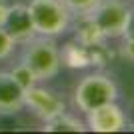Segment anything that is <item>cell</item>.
Segmentation results:
<instances>
[{
  "mask_svg": "<svg viewBox=\"0 0 134 134\" xmlns=\"http://www.w3.org/2000/svg\"><path fill=\"white\" fill-rule=\"evenodd\" d=\"M118 96H120V90L116 80L102 70L84 74L72 90V102L80 114H86L106 102L118 100Z\"/></svg>",
  "mask_w": 134,
  "mask_h": 134,
  "instance_id": "6da1fadb",
  "label": "cell"
},
{
  "mask_svg": "<svg viewBox=\"0 0 134 134\" xmlns=\"http://www.w3.org/2000/svg\"><path fill=\"white\" fill-rule=\"evenodd\" d=\"M20 60L36 74L38 82H50L62 70L60 46L56 44V38H50V36L36 34L32 40H28L22 48Z\"/></svg>",
  "mask_w": 134,
  "mask_h": 134,
  "instance_id": "7a4b0ae2",
  "label": "cell"
},
{
  "mask_svg": "<svg viewBox=\"0 0 134 134\" xmlns=\"http://www.w3.org/2000/svg\"><path fill=\"white\" fill-rule=\"evenodd\" d=\"M88 18L106 40H120L128 32L134 18V6L128 0H100L88 12Z\"/></svg>",
  "mask_w": 134,
  "mask_h": 134,
  "instance_id": "3957f363",
  "label": "cell"
},
{
  "mask_svg": "<svg viewBox=\"0 0 134 134\" xmlns=\"http://www.w3.org/2000/svg\"><path fill=\"white\" fill-rule=\"evenodd\" d=\"M26 6L38 36L58 38L72 26L74 16L62 0H28Z\"/></svg>",
  "mask_w": 134,
  "mask_h": 134,
  "instance_id": "277c9868",
  "label": "cell"
},
{
  "mask_svg": "<svg viewBox=\"0 0 134 134\" xmlns=\"http://www.w3.org/2000/svg\"><path fill=\"white\" fill-rule=\"evenodd\" d=\"M24 108H28L38 120L46 122L66 112V100L56 90L42 86V82H36L34 86L24 90Z\"/></svg>",
  "mask_w": 134,
  "mask_h": 134,
  "instance_id": "5b68a950",
  "label": "cell"
},
{
  "mask_svg": "<svg viewBox=\"0 0 134 134\" xmlns=\"http://www.w3.org/2000/svg\"><path fill=\"white\" fill-rule=\"evenodd\" d=\"M84 116H86L84 120L86 130H92V132H122L128 128V116L118 104V100L106 102L94 110L86 112Z\"/></svg>",
  "mask_w": 134,
  "mask_h": 134,
  "instance_id": "8992f818",
  "label": "cell"
},
{
  "mask_svg": "<svg viewBox=\"0 0 134 134\" xmlns=\"http://www.w3.org/2000/svg\"><path fill=\"white\" fill-rule=\"evenodd\" d=\"M4 30L12 36L16 46H24L28 40H32L36 36L26 2L10 4V10H8V16H6V22H4Z\"/></svg>",
  "mask_w": 134,
  "mask_h": 134,
  "instance_id": "52a82bcc",
  "label": "cell"
},
{
  "mask_svg": "<svg viewBox=\"0 0 134 134\" xmlns=\"http://www.w3.org/2000/svg\"><path fill=\"white\" fill-rule=\"evenodd\" d=\"M24 108V88L10 70H0V114H18Z\"/></svg>",
  "mask_w": 134,
  "mask_h": 134,
  "instance_id": "ba28073f",
  "label": "cell"
},
{
  "mask_svg": "<svg viewBox=\"0 0 134 134\" xmlns=\"http://www.w3.org/2000/svg\"><path fill=\"white\" fill-rule=\"evenodd\" d=\"M72 26H74V40H76L78 44L86 46V48L108 42V40L100 34V30L94 26V22L88 18V14H84V16H74Z\"/></svg>",
  "mask_w": 134,
  "mask_h": 134,
  "instance_id": "9c48e42d",
  "label": "cell"
},
{
  "mask_svg": "<svg viewBox=\"0 0 134 134\" xmlns=\"http://www.w3.org/2000/svg\"><path fill=\"white\" fill-rule=\"evenodd\" d=\"M60 60H62V66L70 68V70H84V68H90L88 48L82 46V44H78L76 40L66 42L64 46H60Z\"/></svg>",
  "mask_w": 134,
  "mask_h": 134,
  "instance_id": "30bf717a",
  "label": "cell"
},
{
  "mask_svg": "<svg viewBox=\"0 0 134 134\" xmlns=\"http://www.w3.org/2000/svg\"><path fill=\"white\" fill-rule=\"evenodd\" d=\"M42 124H44L42 130H46V132H84L86 130V124L78 116H72L68 112H62Z\"/></svg>",
  "mask_w": 134,
  "mask_h": 134,
  "instance_id": "8fae6325",
  "label": "cell"
},
{
  "mask_svg": "<svg viewBox=\"0 0 134 134\" xmlns=\"http://www.w3.org/2000/svg\"><path fill=\"white\" fill-rule=\"evenodd\" d=\"M10 74L14 76V80H16V82L20 84V86H22L24 90H26V88H30V86H34V84L38 82L36 74H34V72H32V70H30V68L26 66V64H24L22 60H20V62L16 64V66H14V68L10 70Z\"/></svg>",
  "mask_w": 134,
  "mask_h": 134,
  "instance_id": "7c38bea8",
  "label": "cell"
},
{
  "mask_svg": "<svg viewBox=\"0 0 134 134\" xmlns=\"http://www.w3.org/2000/svg\"><path fill=\"white\" fill-rule=\"evenodd\" d=\"M62 2H64V6L70 10L72 16H84V14H88L100 0H62Z\"/></svg>",
  "mask_w": 134,
  "mask_h": 134,
  "instance_id": "4fadbf2b",
  "label": "cell"
},
{
  "mask_svg": "<svg viewBox=\"0 0 134 134\" xmlns=\"http://www.w3.org/2000/svg\"><path fill=\"white\" fill-rule=\"evenodd\" d=\"M14 48H16V42L4 30V26H0V60H8L14 54Z\"/></svg>",
  "mask_w": 134,
  "mask_h": 134,
  "instance_id": "5bb4252c",
  "label": "cell"
},
{
  "mask_svg": "<svg viewBox=\"0 0 134 134\" xmlns=\"http://www.w3.org/2000/svg\"><path fill=\"white\" fill-rule=\"evenodd\" d=\"M120 40L122 42L118 46V54L122 56L126 62L134 64V34H124Z\"/></svg>",
  "mask_w": 134,
  "mask_h": 134,
  "instance_id": "9a60e30c",
  "label": "cell"
},
{
  "mask_svg": "<svg viewBox=\"0 0 134 134\" xmlns=\"http://www.w3.org/2000/svg\"><path fill=\"white\" fill-rule=\"evenodd\" d=\"M8 10H10V2H8V0H0V26H4Z\"/></svg>",
  "mask_w": 134,
  "mask_h": 134,
  "instance_id": "2e32d148",
  "label": "cell"
},
{
  "mask_svg": "<svg viewBox=\"0 0 134 134\" xmlns=\"http://www.w3.org/2000/svg\"><path fill=\"white\" fill-rule=\"evenodd\" d=\"M128 2H130V4H132V6H134V0H128Z\"/></svg>",
  "mask_w": 134,
  "mask_h": 134,
  "instance_id": "e0dca14e",
  "label": "cell"
}]
</instances>
